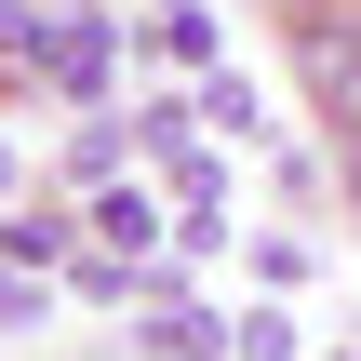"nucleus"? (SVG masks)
<instances>
[{
    "label": "nucleus",
    "instance_id": "1",
    "mask_svg": "<svg viewBox=\"0 0 361 361\" xmlns=\"http://www.w3.org/2000/svg\"><path fill=\"white\" fill-rule=\"evenodd\" d=\"M295 67H308V107L335 121V147H361V0L348 13H295Z\"/></svg>",
    "mask_w": 361,
    "mask_h": 361
},
{
    "label": "nucleus",
    "instance_id": "6",
    "mask_svg": "<svg viewBox=\"0 0 361 361\" xmlns=\"http://www.w3.org/2000/svg\"><path fill=\"white\" fill-rule=\"evenodd\" d=\"M0 201H13V147H0Z\"/></svg>",
    "mask_w": 361,
    "mask_h": 361
},
{
    "label": "nucleus",
    "instance_id": "5",
    "mask_svg": "<svg viewBox=\"0 0 361 361\" xmlns=\"http://www.w3.org/2000/svg\"><path fill=\"white\" fill-rule=\"evenodd\" d=\"M281 348H295L281 308H241V322H228V361H281Z\"/></svg>",
    "mask_w": 361,
    "mask_h": 361
},
{
    "label": "nucleus",
    "instance_id": "2",
    "mask_svg": "<svg viewBox=\"0 0 361 361\" xmlns=\"http://www.w3.org/2000/svg\"><path fill=\"white\" fill-rule=\"evenodd\" d=\"M161 214H174V201H161L147 174H121V188H94V201H80V228H94V255H107V268H161V241H174Z\"/></svg>",
    "mask_w": 361,
    "mask_h": 361
},
{
    "label": "nucleus",
    "instance_id": "7",
    "mask_svg": "<svg viewBox=\"0 0 361 361\" xmlns=\"http://www.w3.org/2000/svg\"><path fill=\"white\" fill-rule=\"evenodd\" d=\"M308 13H335V0H308Z\"/></svg>",
    "mask_w": 361,
    "mask_h": 361
},
{
    "label": "nucleus",
    "instance_id": "4",
    "mask_svg": "<svg viewBox=\"0 0 361 361\" xmlns=\"http://www.w3.org/2000/svg\"><path fill=\"white\" fill-rule=\"evenodd\" d=\"M0 322H54V268H13L0 255Z\"/></svg>",
    "mask_w": 361,
    "mask_h": 361
},
{
    "label": "nucleus",
    "instance_id": "3",
    "mask_svg": "<svg viewBox=\"0 0 361 361\" xmlns=\"http://www.w3.org/2000/svg\"><path fill=\"white\" fill-rule=\"evenodd\" d=\"M201 134H228V147H268V107H255V80H241V67H201Z\"/></svg>",
    "mask_w": 361,
    "mask_h": 361
}]
</instances>
